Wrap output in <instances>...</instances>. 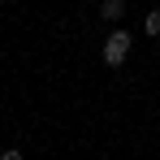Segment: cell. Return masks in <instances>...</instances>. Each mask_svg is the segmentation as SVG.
Here are the masks:
<instances>
[{"label":"cell","mask_w":160,"mask_h":160,"mask_svg":"<svg viewBox=\"0 0 160 160\" xmlns=\"http://www.w3.org/2000/svg\"><path fill=\"white\" fill-rule=\"evenodd\" d=\"M130 48H134V43H130V30H121V26H117V30H112V35L104 39V61L112 65V69H117V65H126Z\"/></svg>","instance_id":"6da1fadb"},{"label":"cell","mask_w":160,"mask_h":160,"mask_svg":"<svg viewBox=\"0 0 160 160\" xmlns=\"http://www.w3.org/2000/svg\"><path fill=\"white\" fill-rule=\"evenodd\" d=\"M100 18H104V22H121V18H126V0H104V4H100Z\"/></svg>","instance_id":"7a4b0ae2"},{"label":"cell","mask_w":160,"mask_h":160,"mask_svg":"<svg viewBox=\"0 0 160 160\" xmlns=\"http://www.w3.org/2000/svg\"><path fill=\"white\" fill-rule=\"evenodd\" d=\"M143 30H147V35H160V9H152V13L143 18Z\"/></svg>","instance_id":"3957f363"},{"label":"cell","mask_w":160,"mask_h":160,"mask_svg":"<svg viewBox=\"0 0 160 160\" xmlns=\"http://www.w3.org/2000/svg\"><path fill=\"white\" fill-rule=\"evenodd\" d=\"M0 160H26V156H22V152H13V147H9V152H0Z\"/></svg>","instance_id":"277c9868"}]
</instances>
